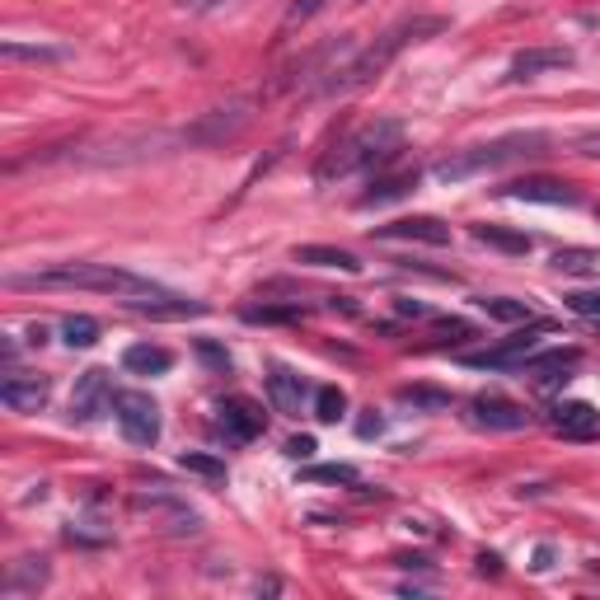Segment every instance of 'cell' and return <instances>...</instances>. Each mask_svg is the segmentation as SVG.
Masks as SVG:
<instances>
[{
  "instance_id": "cell-35",
  "label": "cell",
  "mask_w": 600,
  "mask_h": 600,
  "mask_svg": "<svg viewBox=\"0 0 600 600\" xmlns=\"http://www.w3.org/2000/svg\"><path fill=\"white\" fill-rule=\"evenodd\" d=\"M197 357L207 361L212 371H230V352H226V347H216L212 338H197Z\"/></svg>"
},
{
  "instance_id": "cell-26",
  "label": "cell",
  "mask_w": 600,
  "mask_h": 600,
  "mask_svg": "<svg viewBox=\"0 0 600 600\" xmlns=\"http://www.w3.org/2000/svg\"><path fill=\"white\" fill-rule=\"evenodd\" d=\"M43 581H47V563H43V559H24V563H14V573L5 577V596L38 591Z\"/></svg>"
},
{
  "instance_id": "cell-11",
  "label": "cell",
  "mask_w": 600,
  "mask_h": 600,
  "mask_svg": "<svg viewBox=\"0 0 600 600\" xmlns=\"http://www.w3.org/2000/svg\"><path fill=\"white\" fill-rule=\"evenodd\" d=\"M52 399V381L47 375H24V371H10L5 385H0V404L14 408V413H38Z\"/></svg>"
},
{
  "instance_id": "cell-10",
  "label": "cell",
  "mask_w": 600,
  "mask_h": 600,
  "mask_svg": "<svg viewBox=\"0 0 600 600\" xmlns=\"http://www.w3.org/2000/svg\"><path fill=\"white\" fill-rule=\"evenodd\" d=\"M535 347H540V334H516L507 343L488 347V352H469L465 367H473V371H516L535 357Z\"/></svg>"
},
{
  "instance_id": "cell-2",
  "label": "cell",
  "mask_w": 600,
  "mask_h": 600,
  "mask_svg": "<svg viewBox=\"0 0 600 600\" xmlns=\"http://www.w3.org/2000/svg\"><path fill=\"white\" fill-rule=\"evenodd\" d=\"M10 287L14 291H104L118 300L160 296L151 277L128 273V267H113V263H57V267H43V273L10 277Z\"/></svg>"
},
{
  "instance_id": "cell-28",
  "label": "cell",
  "mask_w": 600,
  "mask_h": 600,
  "mask_svg": "<svg viewBox=\"0 0 600 600\" xmlns=\"http://www.w3.org/2000/svg\"><path fill=\"white\" fill-rule=\"evenodd\" d=\"M244 320L249 324H300L305 320V305L300 300H291V305H249Z\"/></svg>"
},
{
  "instance_id": "cell-3",
  "label": "cell",
  "mask_w": 600,
  "mask_h": 600,
  "mask_svg": "<svg viewBox=\"0 0 600 600\" xmlns=\"http://www.w3.org/2000/svg\"><path fill=\"white\" fill-rule=\"evenodd\" d=\"M554 151V136L549 132H507L497 141H483V146H465L455 151L451 160H441L432 173L441 183H465L473 173H493V169H507L520 160H540V155Z\"/></svg>"
},
{
  "instance_id": "cell-13",
  "label": "cell",
  "mask_w": 600,
  "mask_h": 600,
  "mask_svg": "<svg viewBox=\"0 0 600 600\" xmlns=\"http://www.w3.org/2000/svg\"><path fill=\"white\" fill-rule=\"evenodd\" d=\"M0 57L10 67H61L71 61V47L67 43H24V38H5L0 43Z\"/></svg>"
},
{
  "instance_id": "cell-23",
  "label": "cell",
  "mask_w": 600,
  "mask_h": 600,
  "mask_svg": "<svg viewBox=\"0 0 600 600\" xmlns=\"http://www.w3.org/2000/svg\"><path fill=\"white\" fill-rule=\"evenodd\" d=\"M473 240L488 244V249H502V254H516V259H526L530 249H535L530 235L507 230V226H473Z\"/></svg>"
},
{
  "instance_id": "cell-22",
  "label": "cell",
  "mask_w": 600,
  "mask_h": 600,
  "mask_svg": "<svg viewBox=\"0 0 600 600\" xmlns=\"http://www.w3.org/2000/svg\"><path fill=\"white\" fill-rule=\"evenodd\" d=\"M291 259H296V263H310V267H338V273H361L357 254H347V249H334V244H296Z\"/></svg>"
},
{
  "instance_id": "cell-15",
  "label": "cell",
  "mask_w": 600,
  "mask_h": 600,
  "mask_svg": "<svg viewBox=\"0 0 600 600\" xmlns=\"http://www.w3.org/2000/svg\"><path fill=\"white\" fill-rule=\"evenodd\" d=\"M128 305L141 314V320H197V314H207L202 300H188V296H141V300H128Z\"/></svg>"
},
{
  "instance_id": "cell-18",
  "label": "cell",
  "mask_w": 600,
  "mask_h": 600,
  "mask_svg": "<svg viewBox=\"0 0 600 600\" xmlns=\"http://www.w3.org/2000/svg\"><path fill=\"white\" fill-rule=\"evenodd\" d=\"M418 188V169H399V173H381L371 179V188L357 197V207H385V202H399Z\"/></svg>"
},
{
  "instance_id": "cell-6",
  "label": "cell",
  "mask_w": 600,
  "mask_h": 600,
  "mask_svg": "<svg viewBox=\"0 0 600 600\" xmlns=\"http://www.w3.org/2000/svg\"><path fill=\"white\" fill-rule=\"evenodd\" d=\"M249 128V104H230V108H212L202 113L193 128L183 132L188 146H220V141H235Z\"/></svg>"
},
{
  "instance_id": "cell-5",
  "label": "cell",
  "mask_w": 600,
  "mask_h": 600,
  "mask_svg": "<svg viewBox=\"0 0 600 600\" xmlns=\"http://www.w3.org/2000/svg\"><path fill=\"white\" fill-rule=\"evenodd\" d=\"M113 413H118V428L132 446H155L160 441V404L141 389H118L113 394Z\"/></svg>"
},
{
  "instance_id": "cell-31",
  "label": "cell",
  "mask_w": 600,
  "mask_h": 600,
  "mask_svg": "<svg viewBox=\"0 0 600 600\" xmlns=\"http://www.w3.org/2000/svg\"><path fill=\"white\" fill-rule=\"evenodd\" d=\"M314 418H320V422L347 418V394L338 385H320V389H314Z\"/></svg>"
},
{
  "instance_id": "cell-9",
  "label": "cell",
  "mask_w": 600,
  "mask_h": 600,
  "mask_svg": "<svg viewBox=\"0 0 600 600\" xmlns=\"http://www.w3.org/2000/svg\"><path fill=\"white\" fill-rule=\"evenodd\" d=\"M113 408V385H108V371L104 367H89L81 381H75V394H71V422H94Z\"/></svg>"
},
{
  "instance_id": "cell-36",
  "label": "cell",
  "mask_w": 600,
  "mask_h": 600,
  "mask_svg": "<svg viewBox=\"0 0 600 600\" xmlns=\"http://www.w3.org/2000/svg\"><path fill=\"white\" fill-rule=\"evenodd\" d=\"M473 328L465 324V320H441L436 324V338H446V343H460V338H469Z\"/></svg>"
},
{
  "instance_id": "cell-12",
  "label": "cell",
  "mask_w": 600,
  "mask_h": 600,
  "mask_svg": "<svg viewBox=\"0 0 600 600\" xmlns=\"http://www.w3.org/2000/svg\"><path fill=\"white\" fill-rule=\"evenodd\" d=\"M220 413V432H226L230 441H254L263 428H267V418H263V408L254 399H244V394H235V399H226L216 408Z\"/></svg>"
},
{
  "instance_id": "cell-32",
  "label": "cell",
  "mask_w": 600,
  "mask_h": 600,
  "mask_svg": "<svg viewBox=\"0 0 600 600\" xmlns=\"http://www.w3.org/2000/svg\"><path fill=\"white\" fill-rule=\"evenodd\" d=\"M300 479L305 483H357V469L352 465H310Z\"/></svg>"
},
{
  "instance_id": "cell-40",
  "label": "cell",
  "mask_w": 600,
  "mask_h": 600,
  "mask_svg": "<svg viewBox=\"0 0 600 600\" xmlns=\"http://www.w3.org/2000/svg\"><path fill=\"white\" fill-rule=\"evenodd\" d=\"M381 428H385L381 418H361V422H357V436H381Z\"/></svg>"
},
{
  "instance_id": "cell-39",
  "label": "cell",
  "mask_w": 600,
  "mask_h": 600,
  "mask_svg": "<svg viewBox=\"0 0 600 600\" xmlns=\"http://www.w3.org/2000/svg\"><path fill=\"white\" fill-rule=\"evenodd\" d=\"M179 5H183L188 14H207V10H216V5H226V0H179Z\"/></svg>"
},
{
  "instance_id": "cell-27",
  "label": "cell",
  "mask_w": 600,
  "mask_h": 600,
  "mask_svg": "<svg viewBox=\"0 0 600 600\" xmlns=\"http://www.w3.org/2000/svg\"><path fill=\"white\" fill-rule=\"evenodd\" d=\"M179 469L183 473H197V479H207V483H226V460H216V455H207V451H183L179 455Z\"/></svg>"
},
{
  "instance_id": "cell-34",
  "label": "cell",
  "mask_w": 600,
  "mask_h": 600,
  "mask_svg": "<svg viewBox=\"0 0 600 600\" xmlns=\"http://www.w3.org/2000/svg\"><path fill=\"white\" fill-rule=\"evenodd\" d=\"M328 5V0H296V5L287 10V20H281V28H296V24H310L314 14H320Z\"/></svg>"
},
{
  "instance_id": "cell-17",
  "label": "cell",
  "mask_w": 600,
  "mask_h": 600,
  "mask_svg": "<svg viewBox=\"0 0 600 600\" xmlns=\"http://www.w3.org/2000/svg\"><path fill=\"white\" fill-rule=\"evenodd\" d=\"M581 367V352L577 347H554V352H540V357H530L520 371H530L540 385H554V381H567Z\"/></svg>"
},
{
  "instance_id": "cell-19",
  "label": "cell",
  "mask_w": 600,
  "mask_h": 600,
  "mask_svg": "<svg viewBox=\"0 0 600 600\" xmlns=\"http://www.w3.org/2000/svg\"><path fill=\"white\" fill-rule=\"evenodd\" d=\"M549 422H554V432H563V436H591L600 428V413L581 399H563V404H554Z\"/></svg>"
},
{
  "instance_id": "cell-30",
  "label": "cell",
  "mask_w": 600,
  "mask_h": 600,
  "mask_svg": "<svg viewBox=\"0 0 600 600\" xmlns=\"http://www.w3.org/2000/svg\"><path fill=\"white\" fill-rule=\"evenodd\" d=\"M99 320H89V314H71L67 324H61V338H67V347H94L99 343Z\"/></svg>"
},
{
  "instance_id": "cell-20",
  "label": "cell",
  "mask_w": 600,
  "mask_h": 600,
  "mask_svg": "<svg viewBox=\"0 0 600 600\" xmlns=\"http://www.w3.org/2000/svg\"><path fill=\"white\" fill-rule=\"evenodd\" d=\"M267 399H273L277 413H300V404H305V381L287 367H273L267 371Z\"/></svg>"
},
{
  "instance_id": "cell-25",
  "label": "cell",
  "mask_w": 600,
  "mask_h": 600,
  "mask_svg": "<svg viewBox=\"0 0 600 600\" xmlns=\"http://www.w3.org/2000/svg\"><path fill=\"white\" fill-rule=\"evenodd\" d=\"M488 320H497V324H530L535 320V310L526 305V300H512V296H479L473 300Z\"/></svg>"
},
{
  "instance_id": "cell-16",
  "label": "cell",
  "mask_w": 600,
  "mask_h": 600,
  "mask_svg": "<svg viewBox=\"0 0 600 600\" xmlns=\"http://www.w3.org/2000/svg\"><path fill=\"white\" fill-rule=\"evenodd\" d=\"M507 197L516 202H544V207H577V188L573 183H559V179H520L507 188Z\"/></svg>"
},
{
  "instance_id": "cell-14",
  "label": "cell",
  "mask_w": 600,
  "mask_h": 600,
  "mask_svg": "<svg viewBox=\"0 0 600 600\" xmlns=\"http://www.w3.org/2000/svg\"><path fill=\"white\" fill-rule=\"evenodd\" d=\"M573 61L577 57L567 52V47H530V52L512 57V81H540L549 71H567Z\"/></svg>"
},
{
  "instance_id": "cell-24",
  "label": "cell",
  "mask_w": 600,
  "mask_h": 600,
  "mask_svg": "<svg viewBox=\"0 0 600 600\" xmlns=\"http://www.w3.org/2000/svg\"><path fill=\"white\" fill-rule=\"evenodd\" d=\"M559 267V273H567V277H600V249H581V244H567V249H559L554 259H549Z\"/></svg>"
},
{
  "instance_id": "cell-37",
  "label": "cell",
  "mask_w": 600,
  "mask_h": 600,
  "mask_svg": "<svg viewBox=\"0 0 600 600\" xmlns=\"http://www.w3.org/2000/svg\"><path fill=\"white\" fill-rule=\"evenodd\" d=\"M287 455H291V460H310V455H314V436H291L287 441Z\"/></svg>"
},
{
  "instance_id": "cell-43",
  "label": "cell",
  "mask_w": 600,
  "mask_h": 600,
  "mask_svg": "<svg viewBox=\"0 0 600 600\" xmlns=\"http://www.w3.org/2000/svg\"><path fill=\"white\" fill-rule=\"evenodd\" d=\"M479 573H497V554H483L479 559Z\"/></svg>"
},
{
  "instance_id": "cell-42",
  "label": "cell",
  "mask_w": 600,
  "mask_h": 600,
  "mask_svg": "<svg viewBox=\"0 0 600 600\" xmlns=\"http://www.w3.org/2000/svg\"><path fill=\"white\" fill-rule=\"evenodd\" d=\"M399 314H413V320H422V314H428V305H418V300H399Z\"/></svg>"
},
{
  "instance_id": "cell-41",
  "label": "cell",
  "mask_w": 600,
  "mask_h": 600,
  "mask_svg": "<svg viewBox=\"0 0 600 600\" xmlns=\"http://www.w3.org/2000/svg\"><path fill=\"white\" fill-rule=\"evenodd\" d=\"M549 559H554V549H549V544H540V549H535V567H540V573H544V567H554Z\"/></svg>"
},
{
  "instance_id": "cell-21",
  "label": "cell",
  "mask_w": 600,
  "mask_h": 600,
  "mask_svg": "<svg viewBox=\"0 0 600 600\" xmlns=\"http://www.w3.org/2000/svg\"><path fill=\"white\" fill-rule=\"evenodd\" d=\"M122 367H128L132 375H165L173 367V352L160 343H132L128 352H122Z\"/></svg>"
},
{
  "instance_id": "cell-4",
  "label": "cell",
  "mask_w": 600,
  "mask_h": 600,
  "mask_svg": "<svg viewBox=\"0 0 600 600\" xmlns=\"http://www.w3.org/2000/svg\"><path fill=\"white\" fill-rule=\"evenodd\" d=\"M399 146H404V122H394V118L367 122V128L347 136L334 155H324L320 169H314V183H334V179H347V173H357V169H381L394 160Z\"/></svg>"
},
{
  "instance_id": "cell-7",
  "label": "cell",
  "mask_w": 600,
  "mask_h": 600,
  "mask_svg": "<svg viewBox=\"0 0 600 600\" xmlns=\"http://www.w3.org/2000/svg\"><path fill=\"white\" fill-rule=\"evenodd\" d=\"M469 422L483 432H520L530 422L526 404L507 399V394H479V399H469Z\"/></svg>"
},
{
  "instance_id": "cell-8",
  "label": "cell",
  "mask_w": 600,
  "mask_h": 600,
  "mask_svg": "<svg viewBox=\"0 0 600 600\" xmlns=\"http://www.w3.org/2000/svg\"><path fill=\"white\" fill-rule=\"evenodd\" d=\"M375 240L446 249L451 244V226H446V220H436V216H404V220H389V226H375Z\"/></svg>"
},
{
  "instance_id": "cell-33",
  "label": "cell",
  "mask_w": 600,
  "mask_h": 600,
  "mask_svg": "<svg viewBox=\"0 0 600 600\" xmlns=\"http://www.w3.org/2000/svg\"><path fill=\"white\" fill-rule=\"evenodd\" d=\"M567 310L581 314V320H600V291H573L567 296Z\"/></svg>"
},
{
  "instance_id": "cell-38",
  "label": "cell",
  "mask_w": 600,
  "mask_h": 600,
  "mask_svg": "<svg viewBox=\"0 0 600 600\" xmlns=\"http://www.w3.org/2000/svg\"><path fill=\"white\" fill-rule=\"evenodd\" d=\"M577 155H591V160H600V132L577 136Z\"/></svg>"
},
{
  "instance_id": "cell-1",
  "label": "cell",
  "mask_w": 600,
  "mask_h": 600,
  "mask_svg": "<svg viewBox=\"0 0 600 600\" xmlns=\"http://www.w3.org/2000/svg\"><path fill=\"white\" fill-rule=\"evenodd\" d=\"M446 28H451V24L441 20V14H413V20L385 28V34L375 38V43L361 47V52L347 61L343 71H328V81H320V94H352V89H367L371 81H381V75L394 67V57H399L408 43L436 38V34H446Z\"/></svg>"
},
{
  "instance_id": "cell-29",
  "label": "cell",
  "mask_w": 600,
  "mask_h": 600,
  "mask_svg": "<svg viewBox=\"0 0 600 600\" xmlns=\"http://www.w3.org/2000/svg\"><path fill=\"white\" fill-rule=\"evenodd\" d=\"M399 399L422 408V413H446V408H451V394L446 389H432V385H404Z\"/></svg>"
}]
</instances>
